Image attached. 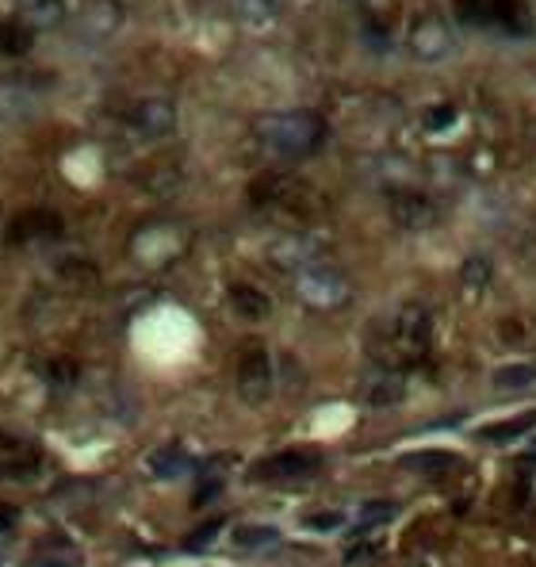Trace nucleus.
<instances>
[{"mask_svg": "<svg viewBox=\"0 0 536 567\" xmlns=\"http://www.w3.org/2000/svg\"><path fill=\"white\" fill-rule=\"evenodd\" d=\"M257 138L268 154L280 157H307L322 146L326 138V119L319 112H307V107H295V112H272L257 123Z\"/></svg>", "mask_w": 536, "mask_h": 567, "instance_id": "f257e3e1", "label": "nucleus"}, {"mask_svg": "<svg viewBox=\"0 0 536 567\" xmlns=\"http://www.w3.org/2000/svg\"><path fill=\"white\" fill-rule=\"evenodd\" d=\"M430 338H433V319L430 310L421 303H406L395 310L391 319V330H387V341H383V364L387 369H399V364H410L418 357H425L430 349Z\"/></svg>", "mask_w": 536, "mask_h": 567, "instance_id": "f03ea898", "label": "nucleus"}, {"mask_svg": "<svg viewBox=\"0 0 536 567\" xmlns=\"http://www.w3.org/2000/svg\"><path fill=\"white\" fill-rule=\"evenodd\" d=\"M452 12L468 27H498L517 39L532 35V12L525 0H452Z\"/></svg>", "mask_w": 536, "mask_h": 567, "instance_id": "7ed1b4c3", "label": "nucleus"}, {"mask_svg": "<svg viewBox=\"0 0 536 567\" xmlns=\"http://www.w3.org/2000/svg\"><path fill=\"white\" fill-rule=\"evenodd\" d=\"M295 291H299V299L314 310H338L353 296L349 280L329 265H310L303 272H295Z\"/></svg>", "mask_w": 536, "mask_h": 567, "instance_id": "20e7f679", "label": "nucleus"}, {"mask_svg": "<svg viewBox=\"0 0 536 567\" xmlns=\"http://www.w3.org/2000/svg\"><path fill=\"white\" fill-rule=\"evenodd\" d=\"M184 246H188V238H184L180 227H173V223H150V227H142L135 234L131 253H135V261L146 265V268H165L169 261L180 258Z\"/></svg>", "mask_w": 536, "mask_h": 567, "instance_id": "39448f33", "label": "nucleus"}, {"mask_svg": "<svg viewBox=\"0 0 536 567\" xmlns=\"http://www.w3.org/2000/svg\"><path fill=\"white\" fill-rule=\"evenodd\" d=\"M238 395H242L249 407H261L272 395V357L261 345H249V349L238 357Z\"/></svg>", "mask_w": 536, "mask_h": 567, "instance_id": "423d86ee", "label": "nucleus"}, {"mask_svg": "<svg viewBox=\"0 0 536 567\" xmlns=\"http://www.w3.org/2000/svg\"><path fill=\"white\" fill-rule=\"evenodd\" d=\"M253 199L261 208H295V211H299L307 199H314V196H310V188L303 185V180H291L284 173H265L253 185Z\"/></svg>", "mask_w": 536, "mask_h": 567, "instance_id": "0eeeda50", "label": "nucleus"}, {"mask_svg": "<svg viewBox=\"0 0 536 567\" xmlns=\"http://www.w3.org/2000/svg\"><path fill=\"white\" fill-rule=\"evenodd\" d=\"M387 211H391V218L402 227V230H430L437 223V208L430 196H421L414 188H399L391 192V199H387Z\"/></svg>", "mask_w": 536, "mask_h": 567, "instance_id": "6e6552de", "label": "nucleus"}, {"mask_svg": "<svg viewBox=\"0 0 536 567\" xmlns=\"http://www.w3.org/2000/svg\"><path fill=\"white\" fill-rule=\"evenodd\" d=\"M62 234V215L58 211H46V208H31L20 211L8 223V242L12 246H31V242H46V238H58Z\"/></svg>", "mask_w": 536, "mask_h": 567, "instance_id": "1a4fd4ad", "label": "nucleus"}, {"mask_svg": "<svg viewBox=\"0 0 536 567\" xmlns=\"http://www.w3.org/2000/svg\"><path fill=\"white\" fill-rule=\"evenodd\" d=\"M43 452L35 441H27V437L20 433H8L0 430V480H20V475H31L35 468H39Z\"/></svg>", "mask_w": 536, "mask_h": 567, "instance_id": "9d476101", "label": "nucleus"}, {"mask_svg": "<svg viewBox=\"0 0 536 567\" xmlns=\"http://www.w3.org/2000/svg\"><path fill=\"white\" fill-rule=\"evenodd\" d=\"M126 123L146 138H165L177 127V107L157 96L138 100V104H131V112H126Z\"/></svg>", "mask_w": 536, "mask_h": 567, "instance_id": "9b49d317", "label": "nucleus"}, {"mask_svg": "<svg viewBox=\"0 0 536 567\" xmlns=\"http://www.w3.org/2000/svg\"><path fill=\"white\" fill-rule=\"evenodd\" d=\"M402 395L406 380L399 369H387V364H379L360 380V402H368V407H395V402H402Z\"/></svg>", "mask_w": 536, "mask_h": 567, "instance_id": "f8f14e48", "label": "nucleus"}, {"mask_svg": "<svg viewBox=\"0 0 536 567\" xmlns=\"http://www.w3.org/2000/svg\"><path fill=\"white\" fill-rule=\"evenodd\" d=\"M319 471V461L310 452H280V456H268L253 468V480H303V475Z\"/></svg>", "mask_w": 536, "mask_h": 567, "instance_id": "ddd939ff", "label": "nucleus"}, {"mask_svg": "<svg viewBox=\"0 0 536 567\" xmlns=\"http://www.w3.org/2000/svg\"><path fill=\"white\" fill-rule=\"evenodd\" d=\"M230 307H234V315L246 319V322H261V319L272 315V299L253 284H234L230 288Z\"/></svg>", "mask_w": 536, "mask_h": 567, "instance_id": "4468645a", "label": "nucleus"}, {"mask_svg": "<svg viewBox=\"0 0 536 567\" xmlns=\"http://www.w3.org/2000/svg\"><path fill=\"white\" fill-rule=\"evenodd\" d=\"M410 46L418 58H440V54H449V27L440 24V20H421L410 35Z\"/></svg>", "mask_w": 536, "mask_h": 567, "instance_id": "2eb2a0df", "label": "nucleus"}, {"mask_svg": "<svg viewBox=\"0 0 536 567\" xmlns=\"http://www.w3.org/2000/svg\"><path fill=\"white\" fill-rule=\"evenodd\" d=\"M35 46V27H27L24 20H5L0 24V50L8 58H24V54Z\"/></svg>", "mask_w": 536, "mask_h": 567, "instance_id": "dca6fc26", "label": "nucleus"}, {"mask_svg": "<svg viewBox=\"0 0 536 567\" xmlns=\"http://www.w3.org/2000/svg\"><path fill=\"white\" fill-rule=\"evenodd\" d=\"M532 426H536V410L517 414V418H506V422H494V426H483V430H479V441L502 445V441H513V437H521V433L532 430Z\"/></svg>", "mask_w": 536, "mask_h": 567, "instance_id": "f3484780", "label": "nucleus"}, {"mask_svg": "<svg viewBox=\"0 0 536 567\" xmlns=\"http://www.w3.org/2000/svg\"><path fill=\"white\" fill-rule=\"evenodd\" d=\"M230 541H234L238 552H261V548L280 541V529H272V525H238Z\"/></svg>", "mask_w": 536, "mask_h": 567, "instance_id": "a211bd4d", "label": "nucleus"}, {"mask_svg": "<svg viewBox=\"0 0 536 567\" xmlns=\"http://www.w3.org/2000/svg\"><path fill=\"white\" fill-rule=\"evenodd\" d=\"M20 20L27 27H50L62 20V0H20Z\"/></svg>", "mask_w": 536, "mask_h": 567, "instance_id": "6ab92c4d", "label": "nucleus"}, {"mask_svg": "<svg viewBox=\"0 0 536 567\" xmlns=\"http://www.w3.org/2000/svg\"><path fill=\"white\" fill-rule=\"evenodd\" d=\"M456 461H460L456 452H440V449L402 456V464H406V468H418V471H449V468H456Z\"/></svg>", "mask_w": 536, "mask_h": 567, "instance_id": "aec40b11", "label": "nucleus"}, {"mask_svg": "<svg viewBox=\"0 0 536 567\" xmlns=\"http://www.w3.org/2000/svg\"><path fill=\"white\" fill-rule=\"evenodd\" d=\"M536 383V364H502V369H494V388H529Z\"/></svg>", "mask_w": 536, "mask_h": 567, "instance_id": "412c9836", "label": "nucleus"}, {"mask_svg": "<svg viewBox=\"0 0 536 567\" xmlns=\"http://www.w3.org/2000/svg\"><path fill=\"white\" fill-rule=\"evenodd\" d=\"M188 468H192V461L180 449H161V452L150 456V471L154 475H165V480H169V475H184Z\"/></svg>", "mask_w": 536, "mask_h": 567, "instance_id": "4be33fe9", "label": "nucleus"}, {"mask_svg": "<svg viewBox=\"0 0 536 567\" xmlns=\"http://www.w3.org/2000/svg\"><path fill=\"white\" fill-rule=\"evenodd\" d=\"M399 514V506L395 502H379V499H372V502H364L360 506V521L364 525H383V521H391Z\"/></svg>", "mask_w": 536, "mask_h": 567, "instance_id": "5701e85b", "label": "nucleus"}, {"mask_svg": "<svg viewBox=\"0 0 536 567\" xmlns=\"http://www.w3.org/2000/svg\"><path fill=\"white\" fill-rule=\"evenodd\" d=\"M307 525L314 529V533H334V529L345 525V514H341V510H322V514H310Z\"/></svg>", "mask_w": 536, "mask_h": 567, "instance_id": "b1692460", "label": "nucleus"}, {"mask_svg": "<svg viewBox=\"0 0 536 567\" xmlns=\"http://www.w3.org/2000/svg\"><path fill=\"white\" fill-rule=\"evenodd\" d=\"M452 123H456L452 104H437V107H430V116H425V127H430V131H445V127H452Z\"/></svg>", "mask_w": 536, "mask_h": 567, "instance_id": "393cba45", "label": "nucleus"}, {"mask_svg": "<svg viewBox=\"0 0 536 567\" xmlns=\"http://www.w3.org/2000/svg\"><path fill=\"white\" fill-rule=\"evenodd\" d=\"M218 529H223V525H218V521H207V525H199V529H196V533H192L188 541H184V548H188V552H199V548H203V544H211V541L218 537Z\"/></svg>", "mask_w": 536, "mask_h": 567, "instance_id": "a878e982", "label": "nucleus"}, {"mask_svg": "<svg viewBox=\"0 0 536 567\" xmlns=\"http://www.w3.org/2000/svg\"><path fill=\"white\" fill-rule=\"evenodd\" d=\"M24 567H81V560H77V556H66V560H58V552H50L46 560H43V556H35V560H27Z\"/></svg>", "mask_w": 536, "mask_h": 567, "instance_id": "bb28decb", "label": "nucleus"}, {"mask_svg": "<svg viewBox=\"0 0 536 567\" xmlns=\"http://www.w3.org/2000/svg\"><path fill=\"white\" fill-rule=\"evenodd\" d=\"M15 518H20L15 514V506H0V533H8V529L15 525Z\"/></svg>", "mask_w": 536, "mask_h": 567, "instance_id": "cd10ccee", "label": "nucleus"}, {"mask_svg": "<svg viewBox=\"0 0 536 567\" xmlns=\"http://www.w3.org/2000/svg\"><path fill=\"white\" fill-rule=\"evenodd\" d=\"M532 456H536V441H532Z\"/></svg>", "mask_w": 536, "mask_h": 567, "instance_id": "c85d7f7f", "label": "nucleus"}]
</instances>
